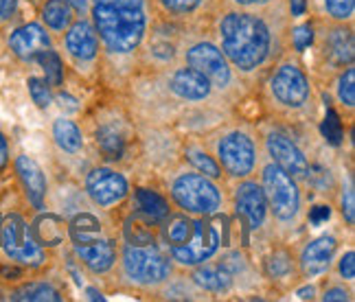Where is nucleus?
Listing matches in <instances>:
<instances>
[{
	"label": "nucleus",
	"mask_w": 355,
	"mask_h": 302,
	"mask_svg": "<svg viewBox=\"0 0 355 302\" xmlns=\"http://www.w3.org/2000/svg\"><path fill=\"white\" fill-rule=\"evenodd\" d=\"M88 13L99 42L114 55L134 53L149 29L145 0H90Z\"/></svg>",
	"instance_id": "2"
},
{
	"label": "nucleus",
	"mask_w": 355,
	"mask_h": 302,
	"mask_svg": "<svg viewBox=\"0 0 355 302\" xmlns=\"http://www.w3.org/2000/svg\"><path fill=\"white\" fill-rule=\"evenodd\" d=\"M184 158L189 160V164L196 171L213 177V180H217V177L222 175V169H220V164H217V160L213 156H209L200 145H189L184 149Z\"/></svg>",
	"instance_id": "30"
},
{
	"label": "nucleus",
	"mask_w": 355,
	"mask_h": 302,
	"mask_svg": "<svg viewBox=\"0 0 355 302\" xmlns=\"http://www.w3.org/2000/svg\"><path fill=\"white\" fill-rule=\"evenodd\" d=\"M235 208L239 213V217L245 222L252 232L261 230L266 219H268V202H266V193L261 184H257L254 180H243L235 186Z\"/></svg>",
	"instance_id": "13"
},
{
	"label": "nucleus",
	"mask_w": 355,
	"mask_h": 302,
	"mask_svg": "<svg viewBox=\"0 0 355 302\" xmlns=\"http://www.w3.org/2000/svg\"><path fill=\"white\" fill-rule=\"evenodd\" d=\"M11 300H24V302H60L64 300V296L60 294V290L55 285H51L46 281H33V283H24L16 290L9 292Z\"/></svg>",
	"instance_id": "27"
},
{
	"label": "nucleus",
	"mask_w": 355,
	"mask_h": 302,
	"mask_svg": "<svg viewBox=\"0 0 355 302\" xmlns=\"http://www.w3.org/2000/svg\"><path fill=\"white\" fill-rule=\"evenodd\" d=\"M340 213L349 226L355 224V190L351 177H347V186H343V193H340Z\"/></svg>",
	"instance_id": "37"
},
{
	"label": "nucleus",
	"mask_w": 355,
	"mask_h": 302,
	"mask_svg": "<svg viewBox=\"0 0 355 302\" xmlns=\"http://www.w3.org/2000/svg\"><path fill=\"white\" fill-rule=\"evenodd\" d=\"M9 51L16 55L22 62H33L37 53H42L46 48H53L51 33L44 24L40 22H26L18 29H13L7 37Z\"/></svg>",
	"instance_id": "15"
},
{
	"label": "nucleus",
	"mask_w": 355,
	"mask_h": 302,
	"mask_svg": "<svg viewBox=\"0 0 355 302\" xmlns=\"http://www.w3.org/2000/svg\"><path fill=\"white\" fill-rule=\"evenodd\" d=\"M324 13L329 16L334 22L345 24L353 18L355 13V0H322Z\"/></svg>",
	"instance_id": "34"
},
{
	"label": "nucleus",
	"mask_w": 355,
	"mask_h": 302,
	"mask_svg": "<svg viewBox=\"0 0 355 302\" xmlns=\"http://www.w3.org/2000/svg\"><path fill=\"white\" fill-rule=\"evenodd\" d=\"M162 226V239H165L167 248H178V245L187 243L193 237L196 230V219H191L187 215H171L160 224Z\"/></svg>",
	"instance_id": "26"
},
{
	"label": "nucleus",
	"mask_w": 355,
	"mask_h": 302,
	"mask_svg": "<svg viewBox=\"0 0 355 302\" xmlns=\"http://www.w3.org/2000/svg\"><path fill=\"white\" fill-rule=\"evenodd\" d=\"M40 16H42V24L49 31L64 33L75 20V9L66 0H44Z\"/></svg>",
	"instance_id": "25"
},
{
	"label": "nucleus",
	"mask_w": 355,
	"mask_h": 302,
	"mask_svg": "<svg viewBox=\"0 0 355 302\" xmlns=\"http://www.w3.org/2000/svg\"><path fill=\"white\" fill-rule=\"evenodd\" d=\"M125 243L147 245V243H154V235L145 222H141L139 217H134V222H128L125 226Z\"/></svg>",
	"instance_id": "35"
},
{
	"label": "nucleus",
	"mask_w": 355,
	"mask_h": 302,
	"mask_svg": "<svg viewBox=\"0 0 355 302\" xmlns=\"http://www.w3.org/2000/svg\"><path fill=\"white\" fill-rule=\"evenodd\" d=\"M270 97L285 109H303L311 101V84L309 77L298 64L283 62L275 68L270 77Z\"/></svg>",
	"instance_id": "9"
},
{
	"label": "nucleus",
	"mask_w": 355,
	"mask_h": 302,
	"mask_svg": "<svg viewBox=\"0 0 355 302\" xmlns=\"http://www.w3.org/2000/svg\"><path fill=\"white\" fill-rule=\"evenodd\" d=\"M305 7H307V3L305 0H290V9H292V16H296V18H300L305 13Z\"/></svg>",
	"instance_id": "47"
},
{
	"label": "nucleus",
	"mask_w": 355,
	"mask_h": 302,
	"mask_svg": "<svg viewBox=\"0 0 355 302\" xmlns=\"http://www.w3.org/2000/svg\"><path fill=\"white\" fill-rule=\"evenodd\" d=\"M171 199L180 206L187 215L211 217L224 211L222 186L213 177L204 175L196 169H187L173 175L169 184Z\"/></svg>",
	"instance_id": "3"
},
{
	"label": "nucleus",
	"mask_w": 355,
	"mask_h": 302,
	"mask_svg": "<svg viewBox=\"0 0 355 302\" xmlns=\"http://www.w3.org/2000/svg\"><path fill=\"white\" fill-rule=\"evenodd\" d=\"M13 171L18 175V182L24 190V197L29 202L35 211L44 208L46 202V193H49V180L46 173L40 164L26 154H18L16 160H13Z\"/></svg>",
	"instance_id": "16"
},
{
	"label": "nucleus",
	"mask_w": 355,
	"mask_h": 302,
	"mask_svg": "<svg viewBox=\"0 0 355 302\" xmlns=\"http://www.w3.org/2000/svg\"><path fill=\"white\" fill-rule=\"evenodd\" d=\"M121 267L123 276L134 287H141V290H158V287L171 281L173 274L171 258L156 243H125L121 250Z\"/></svg>",
	"instance_id": "4"
},
{
	"label": "nucleus",
	"mask_w": 355,
	"mask_h": 302,
	"mask_svg": "<svg viewBox=\"0 0 355 302\" xmlns=\"http://www.w3.org/2000/svg\"><path fill=\"white\" fill-rule=\"evenodd\" d=\"M353 33L351 29H345V26H338V29H331L324 35V60L329 62L336 68H345L351 66L353 62Z\"/></svg>",
	"instance_id": "23"
},
{
	"label": "nucleus",
	"mask_w": 355,
	"mask_h": 302,
	"mask_svg": "<svg viewBox=\"0 0 355 302\" xmlns=\"http://www.w3.org/2000/svg\"><path fill=\"white\" fill-rule=\"evenodd\" d=\"M31 232L35 241L42 245L44 250L58 248L68 239V224L55 213H40L31 222Z\"/></svg>",
	"instance_id": "22"
},
{
	"label": "nucleus",
	"mask_w": 355,
	"mask_h": 302,
	"mask_svg": "<svg viewBox=\"0 0 355 302\" xmlns=\"http://www.w3.org/2000/svg\"><path fill=\"white\" fill-rule=\"evenodd\" d=\"M266 272H268V276L275 281H283L292 276V272H294L292 254L288 250H275L266 258Z\"/></svg>",
	"instance_id": "31"
},
{
	"label": "nucleus",
	"mask_w": 355,
	"mask_h": 302,
	"mask_svg": "<svg viewBox=\"0 0 355 302\" xmlns=\"http://www.w3.org/2000/svg\"><path fill=\"white\" fill-rule=\"evenodd\" d=\"M235 276L230 274L222 263H200L193 267L191 274V283H193L200 292H209V294H226L233 287Z\"/></svg>",
	"instance_id": "21"
},
{
	"label": "nucleus",
	"mask_w": 355,
	"mask_h": 302,
	"mask_svg": "<svg viewBox=\"0 0 355 302\" xmlns=\"http://www.w3.org/2000/svg\"><path fill=\"white\" fill-rule=\"evenodd\" d=\"M329 217H331L329 206H313V208L309 211V222L313 226H322L324 222H329Z\"/></svg>",
	"instance_id": "41"
},
{
	"label": "nucleus",
	"mask_w": 355,
	"mask_h": 302,
	"mask_svg": "<svg viewBox=\"0 0 355 302\" xmlns=\"http://www.w3.org/2000/svg\"><path fill=\"white\" fill-rule=\"evenodd\" d=\"M322 134L324 139L329 141L331 145H340L343 143V136H345V130H343V123H340V116L334 107H327V116L322 121Z\"/></svg>",
	"instance_id": "36"
},
{
	"label": "nucleus",
	"mask_w": 355,
	"mask_h": 302,
	"mask_svg": "<svg viewBox=\"0 0 355 302\" xmlns=\"http://www.w3.org/2000/svg\"><path fill=\"white\" fill-rule=\"evenodd\" d=\"M336 94H338L340 103L349 109H353V105H355V68L353 66H349L347 71L340 75L338 86H336Z\"/></svg>",
	"instance_id": "32"
},
{
	"label": "nucleus",
	"mask_w": 355,
	"mask_h": 302,
	"mask_svg": "<svg viewBox=\"0 0 355 302\" xmlns=\"http://www.w3.org/2000/svg\"><path fill=\"white\" fill-rule=\"evenodd\" d=\"M261 188L266 193L268 213H272L279 224H294L303 211V197L296 177L283 171L279 164L268 162L261 171Z\"/></svg>",
	"instance_id": "6"
},
{
	"label": "nucleus",
	"mask_w": 355,
	"mask_h": 302,
	"mask_svg": "<svg viewBox=\"0 0 355 302\" xmlns=\"http://www.w3.org/2000/svg\"><path fill=\"white\" fill-rule=\"evenodd\" d=\"M86 193L99 208H114L130 195L128 177L110 167H94L86 175Z\"/></svg>",
	"instance_id": "11"
},
{
	"label": "nucleus",
	"mask_w": 355,
	"mask_h": 302,
	"mask_svg": "<svg viewBox=\"0 0 355 302\" xmlns=\"http://www.w3.org/2000/svg\"><path fill=\"white\" fill-rule=\"evenodd\" d=\"M9 160H11L9 141H7V136L0 132V173H3L9 167Z\"/></svg>",
	"instance_id": "44"
},
{
	"label": "nucleus",
	"mask_w": 355,
	"mask_h": 302,
	"mask_svg": "<svg viewBox=\"0 0 355 302\" xmlns=\"http://www.w3.org/2000/svg\"><path fill=\"white\" fill-rule=\"evenodd\" d=\"M222 248V226L220 219L215 215L211 217H198L196 219V230L193 237L187 243L178 245V248H169L171 260H175L182 267H196L200 263L211 260Z\"/></svg>",
	"instance_id": "8"
},
{
	"label": "nucleus",
	"mask_w": 355,
	"mask_h": 302,
	"mask_svg": "<svg viewBox=\"0 0 355 302\" xmlns=\"http://www.w3.org/2000/svg\"><path fill=\"white\" fill-rule=\"evenodd\" d=\"M320 300L324 302H334V300H351V292H347L345 287H327V290L322 292Z\"/></svg>",
	"instance_id": "42"
},
{
	"label": "nucleus",
	"mask_w": 355,
	"mask_h": 302,
	"mask_svg": "<svg viewBox=\"0 0 355 302\" xmlns=\"http://www.w3.org/2000/svg\"><path fill=\"white\" fill-rule=\"evenodd\" d=\"M169 90L182 101H207L213 92V86L196 68L180 66L169 75Z\"/></svg>",
	"instance_id": "19"
},
{
	"label": "nucleus",
	"mask_w": 355,
	"mask_h": 302,
	"mask_svg": "<svg viewBox=\"0 0 355 302\" xmlns=\"http://www.w3.org/2000/svg\"><path fill=\"white\" fill-rule=\"evenodd\" d=\"M158 3L173 16H191L202 7V0H158Z\"/></svg>",
	"instance_id": "38"
},
{
	"label": "nucleus",
	"mask_w": 355,
	"mask_h": 302,
	"mask_svg": "<svg viewBox=\"0 0 355 302\" xmlns=\"http://www.w3.org/2000/svg\"><path fill=\"white\" fill-rule=\"evenodd\" d=\"M20 0H0V22H9L16 16Z\"/></svg>",
	"instance_id": "43"
},
{
	"label": "nucleus",
	"mask_w": 355,
	"mask_h": 302,
	"mask_svg": "<svg viewBox=\"0 0 355 302\" xmlns=\"http://www.w3.org/2000/svg\"><path fill=\"white\" fill-rule=\"evenodd\" d=\"M215 156L220 169L233 180H243L250 177L257 169L259 151L252 136L245 130H230L220 136L215 145Z\"/></svg>",
	"instance_id": "7"
},
{
	"label": "nucleus",
	"mask_w": 355,
	"mask_h": 302,
	"mask_svg": "<svg viewBox=\"0 0 355 302\" xmlns=\"http://www.w3.org/2000/svg\"><path fill=\"white\" fill-rule=\"evenodd\" d=\"M51 136H53V141H55V145L60 147V151H64L68 156H75L84 149V134H81L75 121L66 118V116H60L53 121Z\"/></svg>",
	"instance_id": "24"
},
{
	"label": "nucleus",
	"mask_w": 355,
	"mask_h": 302,
	"mask_svg": "<svg viewBox=\"0 0 355 302\" xmlns=\"http://www.w3.org/2000/svg\"><path fill=\"white\" fill-rule=\"evenodd\" d=\"M338 252V239L334 235H322L309 241L298 258V269L305 278H318L329 272Z\"/></svg>",
	"instance_id": "18"
},
{
	"label": "nucleus",
	"mask_w": 355,
	"mask_h": 302,
	"mask_svg": "<svg viewBox=\"0 0 355 302\" xmlns=\"http://www.w3.org/2000/svg\"><path fill=\"white\" fill-rule=\"evenodd\" d=\"M86 294H88V298H90V300H105L97 290H86Z\"/></svg>",
	"instance_id": "49"
},
{
	"label": "nucleus",
	"mask_w": 355,
	"mask_h": 302,
	"mask_svg": "<svg viewBox=\"0 0 355 302\" xmlns=\"http://www.w3.org/2000/svg\"><path fill=\"white\" fill-rule=\"evenodd\" d=\"M94 141H97V147L101 154L112 160L121 158L123 149H125V139H123V134L114 125L97 127V132H94Z\"/></svg>",
	"instance_id": "28"
},
{
	"label": "nucleus",
	"mask_w": 355,
	"mask_h": 302,
	"mask_svg": "<svg viewBox=\"0 0 355 302\" xmlns=\"http://www.w3.org/2000/svg\"><path fill=\"white\" fill-rule=\"evenodd\" d=\"M0 250L11 263L22 267H42L46 263V250L35 241L31 224L16 211L0 217Z\"/></svg>",
	"instance_id": "5"
},
{
	"label": "nucleus",
	"mask_w": 355,
	"mask_h": 302,
	"mask_svg": "<svg viewBox=\"0 0 355 302\" xmlns=\"http://www.w3.org/2000/svg\"><path fill=\"white\" fill-rule=\"evenodd\" d=\"M99 35L88 18L81 16L64 31V48L79 64H88L99 57Z\"/></svg>",
	"instance_id": "17"
},
{
	"label": "nucleus",
	"mask_w": 355,
	"mask_h": 302,
	"mask_svg": "<svg viewBox=\"0 0 355 302\" xmlns=\"http://www.w3.org/2000/svg\"><path fill=\"white\" fill-rule=\"evenodd\" d=\"M220 48L239 73L259 71L272 53V29L252 9H230L217 22Z\"/></svg>",
	"instance_id": "1"
},
{
	"label": "nucleus",
	"mask_w": 355,
	"mask_h": 302,
	"mask_svg": "<svg viewBox=\"0 0 355 302\" xmlns=\"http://www.w3.org/2000/svg\"><path fill=\"white\" fill-rule=\"evenodd\" d=\"M296 298L298 300H311V298H316V287H313V285L303 287V290L296 292Z\"/></svg>",
	"instance_id": "48"
},
{
	"label": "nucleus",
	"mask_w": 355,
	"mask_h": 302,
	"mask_svg": "<svg viewBox=\"0 0 355 302\" xmlns=\"http://www.w3.org/2000/svg\"><path fill=\"white\" fill-rule=\"evenodd\" d=\"M66 3L75 9V13H81V16H86L90 9V0H66Z\"/></svg>",
	"instance_id": "46"
},
{
	"label": "nucleus",
	"mask_w": 355,
	"mask_h": 302,
	"mask_svg": "<svg viewBox=\"0 0 355 302\" xmlns=\"http://www.w3.org/2000/svg\"><path fill=\"white\" fill-rule=\"evenodd\" d=\"M338 276L347 281V283H353L355 281V252L353 250H347L343 256L338 260Z\"/></svg>",
	"instance_id": "40"
},
{
	"label": "nucleus",
	"mask_w": 355,
	"mask_h": 302,
	"mask_svg": "<svg viewBox=\"0 0 355 302\" xmlns=\"http://www.w3.org/2000/svg\"><path fill=\"white\" fill-rule=\"evenodd\" d=\"M35 62L42 66L44 71V79L51 88H58L64 84V62L60 55L53 51V48H46L42 53L35 55Z\"/></svg>",
	"instance_id": "29"
},
{
	"label": "nucleus",
	"mask_w": 355,
	"mask_h": 302,
	"mask_svg": "<svg viewBox=\"0 0 355 302\" xmlns=\"http://www.w3.org/2000/svg\"><path fill=\"white\" fill-rule=\"evenodd\" d=\"M26 86H29L31 99L40 109H46L53 103V88L46 84L44 77H29L26 79Z\"/></svg>",
	"instance_id": "33"
},
{
	"label": "nucleus",
	"mask_w": 355,
	"mask_h": 302,
	"mask_svg": "<svg viewBox=\"0 0 355 302\" xmlns=\"http://www.w3.org/2000/svg\"><path fill=\"white\" fill-rule=\"evenodd\" d=\"M313 42V26L311 24H298L292 29V46L294 51H305Z\"/></svg>",
	"instance_id": "39"
},
{
	"label": "nucleus",
	"mask_w": 355,
	"mask_h": 302,
	"mask_svg": "<svg viewBox=\"0 0 355 302\" xmlns=\"http://www.w3.org/2000/svg\"><path fill=\"white\" fill-rule=\"evenodd\" d=\"M266 151L270 156V162L279 164L283 171H288L296 180H303L309 175L311 167L305 156V151L300 149L288 134L272 130L266 134Z\"/></svg>",
	"instance_id": "12"
},
{
	"label": "nucleus",
	"mask_w": 355,
	"mask_h": 302,
	"mask_svg": "<svg viewBox=\"0 0 355 302\" xmlns=\"http://www.w3.org/2000/svg\"><path fill=\"white\" fill-rule=\"evenodd\" d=\"M132 206H134V217H139L141 222L147 226L152 224H162L169 217L171 208L165 195H160L154 188H136L132 195Z\"/></svg>",
	"instance_id": "20"
},
{
	"label": "nucleus",
	"mask_w": 355,
	"mask_h": 302,
	"mask_svg": "<svg viewBox=\"0 0 355 302\" xmlns=\"http://www.w3.org/2000/svg\"><path fill=\"white\" fill-rule=\"evenodd\" d=\"M187 66L196 68L211 81L215 90H224L233 81V66L228 64L222 48L213 42H196L184 51Z\"/></svg>",
	"instance_id": "10"
},
{
	"label": "nucleus",
	"mask_w": 355,
	"mask_h": 302,
	"mask_svg": "<svg viewBox=\"0 0 355 302\" xmlns=\"http://www.w3.org/2000/svg\"><path fill=\"white\" fill-rule=\"evenodd\" d=\"M235 7H239V9H259V7H268V5H272L275 0H230Z\"/></svg>",
	"instance_id": "45"
},
{
	"label": "nucleus",
	"mask_w": 355,
	"mask_h": 302,
	"mask_svg": "<svg viewBox=\"0 0 355 302\" xmlns=\"http://www.w3.org/2000/svg\"><path fill=\"white\" fill-rule=\"evenodd\" d=\"M73 252L79 263L88 272L97 274V276L112 272V267L116 265V258H119L116 245L105 235L84 239V241H73Z\"/></svg>",
	"instance_id": "14"
}]
</instances>
